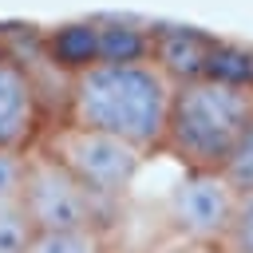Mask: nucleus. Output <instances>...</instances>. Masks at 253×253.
Segmentation results:
<instances>
[{"mask_svg":"<svg viewBox=\"0 0 253 253\" xmlns=\"http://www.w3.org/2000/svg\"><path fill=\"white\" fill-rule=\"evenodd\" d=\"M253 126V87L225 79H182L166 119L162 150L182 170H225L237 142Z\"/></svg>","mask_w":253,"mask_h":253,"instance_id":"2","label":"nucleus"},{"mask_svg":"<svg viewBox=\"0 0 253 253\" xmlns=\"http://www.w3.org/2000/svg\"><path fill=\"white\" fill-rule=\"evenodd\" d=\"M225 178H229L241 194H253V126L245 130V138L237 142L233 158L225 162Z\"/></svg>","mask_w":253,"mask_h":253,"instance_id":"12","label":"nucleus"},{"mask_svg":"<svg viewBox=\"0 0 253 253\" xmlns=\"http://www.w3.org/2000/svg\"><path fill=\"white\" fill-rule=\"evenodd\" d=\"M32 221L24 213V206H0V253H24L32 241Z\"/></svg>","mask_w":253,"mask_h":253,"instance_id":"10","label":"nucleus"},{"mask_svg":"<svg viewBox=\"0 0 253 253\" xmlns=\"http://www.w3.org/2000/svg\"><path fill=\"white\" fill-rule=\"evenodd\" d=\"M20 206L32 229H111L115 225V202H103L99 194H91L40 146H32Z\"/></svg>","mask_w":253,"mask_h":253,"instance_id":"4","label":"nucleus"},{"mask_svg":"<svg viewBox=\"0 0 253 253\" xmlns=\"http://www.w3.org/2000/svg\"><path fill=\"white\" fill-rule=\"evenodd\" d=\"M43 154H51L71 178H79L91 194H99L103 202H123L138 178V170L146 166V150L130 146L119 134L95 130V126H79L67 119H55L43 126L40 142Z\"/></svg>","mask_w":253,"mask_h":253,"instance_id":"3","label":"nucleus"},{"mask_svg":"<svg viewBox=\"0 0 253 253\" xmlns=\"http://www.w3.org/2000/svg\"><path fill=\"white\" fill-rule=\"evenodd\" d=\"M217 253H229V249H217Z\"/></svg>","mask_w":253,"mask_h":253,"instance_id":"15","label":"nucleus"},{"mask_svg":"<svg viewBox=\"0 0 253 253\" xmlns=\"http://www.w3.org/2000/svg\"><path fill=\"white\" fill-rule=\"evenodd\" d=\"M24 253H115L111 229H36Z\"/></svg>","mask_w":253,"mask_h":253,"instance_id":"8","label":"nucleus"},{"mask_svg":"<svg viewBox=\"0 0 253 253\" xmlns=\"http://www.w3.org/2000/svg\"><path fill=\"white\" fill-rule=\"evenodd\" d=\"M146 253H217V249H202V245H186V241H170V245H154V249H146Z\"/></svg>","mask_w":253,"mask_h":253,"instance_id":"13","label":"nucleus"},{"mask_svg":"<svg viewBox=\"0 0 253 253\" xmlns=\"http://www.w3.org/2000/svg\"><path fill=\"white\" fill-rule=\"evenodd\" d=\"M174 103V79L154 59H107L63 79L67 123L95 126L126 138L130 146L158 154Z\"/></svg>","mask_w":253,"mask_h":253,"instance_id":"1","label":"nucleus"},{"mask_svg":"<svg viewBox=\"0 0 253 253\" xmlns=\"http://www.w3.org/2000/svg\"><path fill=\"white\" fill-rule=\"evenodd\" d=\"M221 249H229V253H253V194L237 198V210H233V221H229V233H225Z\"/></svg>","mask_w":253,"mask_h":253,"instance_id":"11","label":"nucleus"},{"mask_svg":"<svg viewBox=\"0 0 253 253\" xmlns=\"http://www.w3.org/2000/svg\"><path fill=\"white\" fill-rule=\"evenodd\" d=\"M217 40L198 32V28H154V51L150 59L174 79H202L210 71V55H213Z\"/></svg>","mask_w":253,"mask_h":253,"instance_id":"7","label":"nucleus"},{"mask_svg":"<svg viewBox=\"0 0 253 253\" xmlns=\"http://www.w3.org/2000/svg\"><path fill=\"white\" fill-rule=\"evenodd\" d=\"M32 150H0V206H16L24 198Z\"/></svg>","mask_w":253,"mask_h":253,"instance_id":"9","label":"nucleus"},{"mask_svg":"<svg viewBox=\"0 0 253 253\" xmlns=\"http://www.w3.org/2000/svg\"><path fill=\"white\" fill-rule=\"evenodd\" d=\"M0 55H20L16 51V32L4 28V24H0Z\"/></svg>","mask_w":253,"mask_h":253,"instance_id":"14","label":"nucleus"},{"mask_svg":"<svg viewBox=\"0 0 253 253\" xmlns=\"http://www.w3.org/2000/svg\"><path fill=\"white\" fill-rule=\"evenodd\" d=\"M237 198L241 190L225 178V170H182L162 206L170 237L202 249H221Z\"/></svg>","mask_w":253,"mask_h":253,"instance_id":"5","label":"nucleus"},{"mask_svg":"<svg viewBox=\"0 0 253 253\" xmlns=\"http://www.w3.org/2000/svg\"><path fill=\"white\" fill-rule=\"evenodd\" d=\"M47 126L43 91L20 55H0V150H32Z\"/></svg>","mask_w":253,"mask_h":253,"instance_id":"6","label":"nucleus"}]
</instances>
